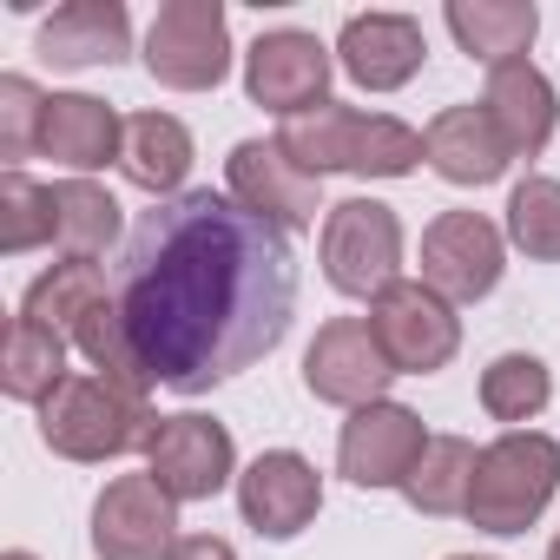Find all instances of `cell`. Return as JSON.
Instances as JSON below:
<instances>
[{"instance_id": "obj_1", "label": "cell", "mask_w": 560, "mask_h": 560, "mask_svg": "<svg viewBox=\"0 0 560 560\" xmlns=\"http://www.w3.org/2000/svg\"><path fill=\"white\" fill-rule=\"evenodd\" d=\"M113 304L139 383L205 396L291 337L298 257L231 191L198 185L139 211L113 264Z\"/></svg>"}, {"instance_id": "obj_2", "label": "cell", "mask_w": 560, "mask_h": 560, "mask_svg": "<svg viewBox=\"0 0 560 560\" xmlns=\"http://www.w3.org/2000/svg\"><path fill=\"white\" fill-rule=\"evenodd\" d=\"M311 178H330V172H350V178H409L422 165V132L389 119V113H363V106H317V113H298L277 132Z\"/></svg>"}, {"instance_id": "obj_3", "label": "cell", "mask_w": 560, "mask_h": 560, "mask_svg": "<svg viewBox=\"0 0 560 560\" xmlns=\"http://www.w3.org/2000/svg\"><path fill=\"white\" fill-rule=\"evenodd\" d=\"M159 429L152 396L119 383V376H67L47 402H40V442L67 462H119L132 448H145Z\"/></svg>"}, {"instance_id": "obj_4", "label": "cell", "mask_w": 560, "mask_h": 560, "mask_svg": "<svg viewBox=\"0 0 560 560\" xmlns=\"http://www.w3.org/2000/svg\"><path fill=\"white\" fill-rule=\"evenodd\" d=\"M560 494V442L540 429H508L481 448L475 462V494H468V521L494 540L527 534L547 501Z\"/></svg>"}, {"instance_id": "obj_5", "label": "cell", "mask_w": 560, "mask_h": 560, "mask_svg": "<svg viewBox=\"0 0 560 560\" xmlns=\"http://www.w3.org/2000/svg\"><path fill=\"white\" fill-rule=\"evenodd\" d=\"M324 284L337 298L376 304L402 270V218L383 198H343L324 211Z\"/></svg>"}, {"instance_id": "obj_6", "label": "cell", "mask_w": 560, "mask_h": 560, "mask_svg": "<svg viewBox=\"0 0 560 560\" xmlns=\"http://www.w3.org/2000/svg\"><path fill=\"white\" fill-rule=\"evenodd\" d=\"M145 73L172 93H211L231 73V21L218 0H165L145 27Z\"/></svg>"}, {"instance_id": "obj_7", "label": "cell", "mask_w": 560, "mask_h": 560, "mask_svg": "<svg viewBox=\"0 0 560 560\" xmlns=\"http://www.w3.org/2000/svg\"><path fill=\"white\" fill-rule=\"evenodd\" d=\"M370 337L396 363V376H435L462 350V317L442 291H429L422 277H396V284L370 304Z\"/></svg>"}, {"instance_id": "obj_8", "label": "cell", "mask_w": 560, "mask_h": 560, "mask_svg": "<svg viewBox=\"0 0 560 560\" xmlns=\"http://www.w3.org/2000/svg\"><path fill=\"white\" fill-rule=\"evenodd\" d=\"M330 73H337V54L304 27H270L244 54V93H250V106H264L277 119L330 106Z\"/></svg>"}, {"instance_id": "obj_9", "label": "cell", "mask_w": 560, "mask_h": 560, "mask_svg": "<svg viewBox=\"0 0 560 560\" xmlns=\"http://www.w3.org/2000/svg\"><path fill=\"white\" fill-rule=\"evenodd\" d=\"M224 185H231V198L250 218H264L270 231H284V237L311 231L317 211H324V178H311L277 139H237L231 159H224Z\"/></svg>"}, {"instance_id": "obj_10", "label": "cell", "mask_w": 560, "mask_h": 560, "mask_svg": "<svg viewBox=\"0 0 560 560\" xmlns=\"http://www.w3.org/2000/svg\"><path fill=\"white\" fill-rule=\"evenodd\" d=\"M145 475L185 508V501H211L237 481V442L224 422L185 409V416H159L152 442H145Z\"/></svg>"}, {"instance_id": "obj_11", "label": "cell", "mask_w": 560, "mask_h": 560, "mask_svg": "<svg viewBox=\"0 0 560 560\" xmlns=\"http://www.w3.org/2000/svg\"><path fill=\"white\" fill-rule=\"evenodd\" d=\"M501 270H508V231L488 224L481 211H442L422 231V284L442 291L448 304L494 298Z\"/></svg>"}, {"instance_id": "obj_12", "label": "cell", "mask_w": 560, "mask_h": 560, "mask_svg": "<svg viewBox=\"0 0 560 560\" xmlns=\"http://www.w3.org/2000/svg\"><path fill=\"white\" fill-rule=\"evenodd\" d=\"M389 383H396V363L383 357L363 317H330L304 350V389L330 409H370L383 402Z\"/></svg>"}, {"instance_id": "obj_13", "label": "cell", "mask_w": 560, "mask_h": 560, "mask_svg": "<svg viewBox=\"0 0 560 560\" xmlns=\"http://www.w3.org/2000/svg\"><path fill=\"white\" fill-rule=\"evenodd\" d=\"M237 514L257 540H298L324 514V475L298 448H264L237 475Z\"/></svg>"}, {"instance_id": "obj_14", "label": "cell", "mask_w": 560, "mask_h": 560, "mask_svg": "<svg viewBox=\"0 0 560 560\" xmlns=\"http://www.w3.org/2000/svg\"><path fill=\"white\" fill-rule=\"evenodd\" d=\"M429 448V429L409 402H370V409H350L343 435H337V475L357 481V488H402L409 468L422 462Z\"/></svg>"}, {"instance_id": "obj_15", "label": "cell", "mask_w": 560, "mask_h": 560, "mask_svg": "<svg viewBox=\"0 0 560 560\" xmlns=\"http://www.w3.org/2000/svg\"><path fill=\"white\" fill-rule=\"evenodd\" d=\"M178 547V501L152 475H119L93 501V553L100 560H165Z\"/></svg>"}, {"instance_id": "obj_16", "label": "cell", "mask_w": 560, "mask_h": 560, "mask_svg": "<svg viewBox=\"0 0 560 560\" xmlns=\"http://www.w3.org/2000/svg\"><path fill=\"white\" fill-rule=\"evenodd\" d=\"M429 60V34L416 14H350L337 34V67L363 93H402Z\"/></svg>"}, {"instance_id": "obj_17", "label": "cell", "mask_w": 560, "mask_h": 560, "mask_svg": "<svg viewBox=\"0 0 560 560\" xmlns=\"http://www.w3.org/2000/svg\"><path fill=\"white\" fill-rule=\"evenodd\" d=\"M34 54L47 67H119L132 54V14L119 0H67L54 8V21H40Z\"/></svg>"}, {"instance_id": "obj_18", "label": "cell", "mask_w": 560, "mask_h": 560, "mask_svg": "<svg viewBox=\"0 0 560 560\" xmlns=\"http://www.w3.org/2000/svg\"><path fill=\"white\" fill-rule=\"evenodd\" d=\"M422 159H429V172L448 178V185H494V178L514 165V152H508V139L494 132L488 106H442V113L422 126Z\"/></svg>"}, {"instance_id": "obj_19", "label": "cell", "mask_w": 560, "mask_h": 560, "mask_svg": "<svg viewBox=\"0 0 560 560\" xmlns=\"http://www.w3.org/2000/svg\"><path fill=\"white\" fill-rule=\"evenodd\" d=\"M119 145H126V119L93 100V93H54L47 100V132H40V159L67 165L73 178L100 172V165H119Z\"/></svg>"}, {"instance_id": "obj_20", "label": "cell", "mask_w": 560, "mask_h": 560, "mask_svg": "<svg viewBox=\"0 0 560 560\" xmlns=\"http://www.w3.org/2000/svg\"><path fill=\"white\" fill-rule=\"evenodd\" d=\"M481 106H488V119H494V132L508 139L514 159H540V152H547L553 119H560V100H553V86H547V73H540L534 60L494 67Z\"/></svg>"}, {"instance_id": "obj_21", "label": "cell", "mask_w": 560, "mask_h": 560, "mask_svg": "<svg viewBox=\"0 0 560 560\" xmlns=\"http://www.w3.org/2000/svg\"><path fill=\"white\" fill-rule=\"evenodd\" d=\"M448 34L468 60H481L488 73L508 60H527L534 34H540V8L534 0H448Z\"/></svg>"}, {"instance_id": "obj_22", "label": "cell", "mask_w": 560, "mask_h": 560, "mask_svg": "<svg viewBox=\"0 0 560 560\" xmlns=\"http://www.w3.org/2000/svg\"><path fill=\"white\" fill-rule=\"evenodd\" d=\"M119 172H126V185L152 191V205L178 198L185 172H191V132H185V119H172V113H132L126 119V145H119Z\"/></svg>"}, {"instance_id": "obj_23", "label": "cell", "mask_w": 560, "mask_h": 560, "mask_svg": "<svg viewBox=\"0 0 560 560\" xmlns=\"http://www.w3.org/2000/svg\"><path fill=\"white\" fill-rule=\"evenodd\" d=\"M119 244V198L93 178H60L54 185V250L73 264H100Z\"/></svg>"}, {"instance_id": "obj_24", "label": "cell", "mask_w": 560, "mask_h": 560, "mask_svg": "<svg viewBox=\"0 0 560 560\" xmlns=\"http://www.w3.org/2000/svg\"><path fill=\"white\" fill-rule=\"evenodd\" d=\"M475 462L481 448L468 435H429L422 462L409 468L402 481V501L429 521H448V514H468V494H475Z\"/></svg>"}, {"instance_id": "obj_25", "label": "cell", "mask_w": 560, "mask_h": 560, "mask_svg": "<svg viewBox=\"0 0 560 560\" xmlns=\"http://www.w3.org/2000/svg\"><path fill=\"white\" fill-rule=\"evenodd\" d=\"M100 298H113V277H106L100 264H73V257H60L54 270H40L34 284H27L21 317H27V324H40V330L73 337V330H80V317H86Z\"/></svg>"}, {"instance_id": "obj_26", "label": "cell", "mask_w": 560, "mask_h": 560, "mask_svg": "<svg viewBox=\"0 0 560 560\" xmlns=\"http://www.w3.org/2000/svg\"><path fill=\"white\" fill-rule=\"evenodd\" d=\"M67 383V337L60 330H40L27 317H14L8 330V357H0V389H8L14 402H47L54 389Z\"/></svg>"}, {"instance_id": "obj_27", "label": "cell", "mask_w": 560, "mask_h": 560, "mask_svg": "<svg viewBox=\"0 0 560 560\" xmlns=\"http://www.w3.org/2000/svg\"><path fill=\"white\" fill-rule=\"evenodd\" d=\"M553 402V370L540 363V357H527V350H508V357H494L488 370H481V409L494 416V422H508V429H527L540 409Z\"/></svg>"}, {"instance_id": "obj_28", "label": "cell", "mask_w": 560, "mask_h": 560, "mask_svg": "<svg viewBox=\"0 0 560 560\" xmlns=\"http://www.w3.org/2000/svg\"><path fill=\"white\" fill-rule=\"evenodd\" d=\"M508 244L527 250L534 264H560V178L527 172L508 191Z\"/></svg>"}, {"instance_id": "obj_29", "label": "cell", "mask_w": 560, "mask_h": 560, "mask_svg": "<svg viewBox=\"0 0 560 560\" xmlns=\"http://www.w3.org/2000/svg\"><path fill=\"white\" fill-rule=\"evenodd\" d=\"M40 244H54V185H34L27 172H8L0 178V250L27 257Z\"/></svg>"}, {"instance_id": "obj_30", "label": "cell", "mask_w": 560, "mask_h": 560, "mask_svg": "<svg viewBox=\"0 0 560 560\" xmlns=\"http://www.w3.org/2000/svg\"><path fill=\"white\" fill-rule=\"evenodd\" d=\"M47 100L27 73H8L0 80V159H8V172H21V159L40 152V132H47Z\"/></svg>"}, {"instance_id": "obj_31", "label": "cell", "mask_w": 560, "mask_h": 560, "mask_svg": "<svg viewBox=\"0 0 560 560\" xmlns=\"http://www.w3.org/2000/svg\"><path fill=\"white\" fill-rule=\"evenodd\" d=\"M165 560H237V553H231V540H218V534H178V547H172Z\"/></svg>"}, {"instance_id": "obj_32", "label": "cell", "mask_w": 560, "mask_h": 560, "mask_svg": "<svg viewBox=\"0 0 560 560\" xmlns=\"http://www.w3.org/2000/svg\"><path fill=\"white\" fill-rule=\"evenodd\" d=\"M0 560H34V553H27V547H14V553H0Z\"/></svg>"}, {"instance_id": "obj_33", "label": "cell", "mask_w": 560, "mask_h": 560, "mask_svg": "<svg viewBox=\"0 0 560 560\" xmlns=\"http://www.w3.org/2000/svg\"><path fill=\"white\" fill-rule=\"evenodd\" d=\"M547 560H560V534H553V547H547Z\"/></svg>"}, {"instance_id": "obj_34", "label": "cell", "mask_w": 560, "mask_h": 560, "mask_svg": "<svg viewBox=\"0 0 560 560\" xmlns=\"http://www.w3.org/2000/svg\"><path fill=\"white\" fill-rule=\"evenodd\" d=\"M448 560H481V553H448Z\"/></svg>"}]
</instances>
